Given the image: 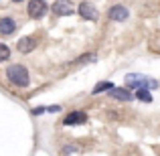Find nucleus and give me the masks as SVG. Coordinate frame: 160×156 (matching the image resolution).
Returning <instances> with one entry per match:
<instances>
[{
    "label": "nucleus",
    "mask_w": 160,
    "mask_h": 156,
    "mask_svg": "<svg viewBox=\"0 0 160 156\" xmlns=\"http://www.w3.org/2000/svg\"><path fill=\"white\" fill-rule=\"evenodd\" d=\"M45 112H47V105H39V108H32L31 113H35V116H41V113H45Z\"/></svg>",
    "instance_id": "16"
},
{
    "label": "nucleus",
    "mask_w": 160,
    "mask_h": 156,
    "mask_svg": "<svg viewBox=\"0 0 160 156\" xmlns=\"http://www.w3.org/2000/svg\"><path fill=\"white\" fill-rule=\"evenodd\" d=\"M35 47H37V39H35L32 35L20 37V39H18V43H16V49H18V53H22V55H28V53H31Z\"/></svg>",
    "instance_id": "8"
},
{
    "label": "nucleus",
    "mask_w": 160,
    "mask_h": 156,
    "mask_svg": "<svg viewBox=\"0 0 160 156\" xmlns=\"http://www.w3.org/2000/svg\"><path fill=\"white\" fill-rule=\"evenodd\" d=\"M134 98H136V99H140V102H146V103H150V102H152V95H150V91H148V89H138Z\"/></svg>",
    "instance_id": "12"
},
{
    "label": "nucleus",
    "mask_w": 160,
    "mask_h": 156,
    "mask_svg": "<svg viewBox=\"0 0 160 156\" xmlns=\"http://www.w3.org/2000/svg\"><path fill=\"white\" fill-rule=\"evenodd\" d=\"M126 87H132V89H156L158 87V81H154V79L146 77V75H140V73H128L126 75Z\"/></svg>",
    "instance_id": "2"
},
{
    "label": "nucleus",
    "mask_w": 160,
    "mask_h": 156,
    "mask_svg": "<svg viewBox=\"0 0 160 156\" xmlns=\"http://www.w3.org/2000/svg\"><path fill=\"white\" fill-rule=\"evenodd\" d=\"M77 146H75V144H69V146H65V148H63V154H65V156H69V154H73V152H77Z\"/></svg>",
    "instance_id": "15"
},
{
    "label": "nucleus",
    "mask_w": 160,
    "mask_h": 156,
    "mask_svg": "<svg viewBox=\"0 0 160 156\" xmlns=\"http://www.w3.org/2000/svg\"><path fill=\"white\" fill-rule=\"evenodd\" d=\"M16 31V20L12 16H2L0 18V35H12Z\"/></svg>",
    "instance_id": "10"
},
{
    "label": "nucleus",
    "mask_w": 160,
    "mask_h": 156,
    "mask_svg": "<svg viewBox=\"0 0 160 156\" xmlns=\"http://www.w3.org/2000/svg\"><path fill=\"white\" fill-rule=\"evenodd\" d=\"M95 59H98V57H95V53H87V55H81L75 63H93Z\"/></svg>",
    "instance_id": "13"
},
{
    "label": "nucleus",
    "mask_w": 160,
    "mask_h": 156,
    "mask_svg": "<svg viewBox=\"0 0 160 156\" xmlns=\"http://www.w3.org/2000/svg\"><path fill=\"white\" fill-rule=\"evenodd\" d=\"M77 12H79V16H81L83 20H98V10H95V6L91 2H81L79 4V8H77Z\"/></svg>",
    "instance_id": "6"
},
{
    "label": "nucleus",
    "mask_w": 160,
    "mask_h": 156,
    "mask_svg": "<svg viewBox=\"0 0 160 156\" xmlns=\"http://www.w3.org/2000/svg\"><path fill=\"white\" fill-rule=\"evenodd\" d=\"M85 122H87V113L83 109H73L63 118V126H79V124H85Z\"/></svg>",
    "instance_id": "5"
},
{
    "label": "nucleus",
    "mask_w": 160,
    "mask_h": 156,
    "mask_svg": "<svg viewBox=\"0 0 160 156\" xmlns=\"http://www.w3.org/2000/svg\"><path fill=\"white\" fill-rule=\"evenodd\" d=\"M51 12L55 16H71L75 12V6L71 0H55L51 4Z\"/></svg>",
    "instance_id": "3"
},
{
    "label": "nucleus",
    "mask_w": 160,
    "mask_h": 156,
    "mask_svg": "<svg viewBox=\"0 0 160 156\" xmlns=\"http://www.w3.org/2000/svg\"><path fill=\"white\" fill-rule=\"evenodd\" d=\"M108 16H109V20H116V23H124V20H128L130 10H128L126 6H122V4H116V6L109 8Z\"/></svg>",
    "instance_id": "7"
},
{
    "label": "nucleus",
    "mask_w": 160,
    "mask_h": 156,
    "mask_svg": "<svg viewBox=\"0 0 160 156\" xmlns=\"http://www.w3.org/2000/svg\"><path fill=\"white\" fill-rule=\"evenodd\" d=\"M109 98L118 99V102H132L134 95L130 93L128 87H113V89H109Z\"/></svg>",
    "instance_id": "9"
},
{
    "label": "nucleus",
    "mask_w": 160,
    "mask_h": 156,
    "mask_svg": "<svg viewBox=\"0 0 160 156\" xmlns=\"http://www.w3.org/2000/svg\"><path fill=\"white\" fill-rule=\"evenodd\" d=\"M10 2H14V4H18V2H22V0H10Z\"/></svg>",
    "instance_id": "17"
},
{
    "label": "nucleus",
    "mask_w": 160,
    "mask_h": 156,
    "mask_svg": "<svg viewBox=\"0 0 160 156\" xmlns=\"http://www.w3.org/2000/svg\"><path fill=\"white\" fill-rule=\"evenodd\" d=\"M8 57H10V49H8V45H0V63L8 61Z\"/></svg>",
    "instance_id": "14"
},
{
    "label": "nucleus",
    "mask_w": 160,
    "mask_h": 156,
    "mask_svg": "<svg viewBox=\"0 0 160 156\" xmlns=\"http://www.w3.org/2000/svg\"><path fill=\"white\" fill-rule=\"evenodd\" d=\"M47 10H49V4L45 0H31L27 6V12L31 18H43L47 14Z\"/></svg>",
    "instance_id": "4"
},
{
    "label": "nucleus",
    "mask_w": 160,
    "mask_h": 156,
    "mask_svg": "<svg viewBox=\"0 0 160 156\" xmlns=\"http://www.w3.org/2000/svg\"><path fill=\"white\" fill-rule=\"evenodd\" d=\"M109 89H113V83L112 81H102V83H98V85L91 89V93L98 95V93H102V91H109Z\"/></svg>",
    "instance_id": "11"
},
{
    "label": "nucleus",
    "mask_w": 160,
    "mask_h": 156,
    "mask_svg": "<svg viewBox=\"0 0 160 156\" xmlns=\"http://www.w3.org/2000/svg\"><path fill=\"white\" fill-rule=\"evenodd\" d=\"M6 79L14 87H20V89H27V87L31 85V75H28V69L24 65H20V63L8 67V69H6Z\"/></svg>",
    "instance_id": "1"
}]
</instances>
